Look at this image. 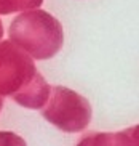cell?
I'll return each mask as SVG.
<instances>
[{"label":"cell","mask_w":139,"mask_h":146,"mask_svg":"<svg viewBox=\"0 0 139 146\" xmlns=\"http://www.w3.org/2000/svg\"><path fill=\"white\" fill-rule=\"evenodd\" d=\"M10 35L18 48L35 60H48L63 45V27L59 21L40 10L18 16L10 26Z\"/></svg>","instance_id":"cell-1"},{"label":"cell","mask_w":139,"mask_h":146,"mask_svg":"<svg viewBox=\"0 0 139 146\" xmlns=\"http://www.w3.org/2000/svg\"><path fill=\"white\" fill-rule=\"evenodd\" d=\"M42 116L63 132H82L91 120V106L77 92L55 87L42 109Z\"/></svg>","instance_id":"cell-2"},{"label":"cell","mask_w":139,"mask_h":146,"mask_svg":"<svg viewBox=\"0 0 139 146\" xmlns=\"http://www.w3.org/2000/svg\"><path fill=\"white\" fill-rule=\"evenodd\" d=\"M50 85L46 84V80L40 76L35 74L34 79L27 84L26 87H22L18 93L13 95V98L16 103H19L24 108H30V109H42L45 106L46 100L50 96Z\"/></svg>","instance_id":"cell-3"},{"label":"cell","mask_w":139,"mask_h":146,"mask_svg":"<svg viewBox=\"0 0 139 146\" xmlns=\"http://www.w3.org/2000/svg\"><path fill=\"white\" fill-rule=\"evenodd\" d=\"M77 146H134L126 130L120 133H90Z\"/></svg>","instance_id":"cell-4"},{"label":"cell","mask_w":139,"mask_h":146,"mask_svg":"<svg viewBox=\"0 0 139 146\" xmlns=\"http://www.w3.org/2000/svg\"><path fill=\"white\" fill-rule=\"evenodd\" d=\"M42 2L43 0H5L2 13H11V11H16V10L34 8V7H38Z\"/></svg>","instance_id":"cell-5"},{"label":"cell","mask_w":139,"mask_h":146,"mask_svg":"<svg viewBox=\"0 0 139 146\" xmlns=\"http://www.w3.org/2000/svg\"><path fill=\"white\" fill-rule=\"evenodd\" d=\"M0 146H26V141L13 132H0Z\"/></svg>","instance_id":"cell-6"},{"label":"cell","mask_w":139,"mask_h":146,"mask_svg":"<svg viewBox=\"0 0 139 146\" xmlns=\"http://www.w3.org/2000/svg\"><path fill=\"white\" fill-rule=\"evenodd\" d=\"M126 133L130 135L133 145H134V146H139V125H136V127H133V129H128Z\"/></svg>","instance_id":"cell-7"},{"label":"cell","mask_w":139,"mask_h":146,"mask_svg":"<svg viewBox=\"0 0 139 146\" xmlns=\"http://www.w3.org/2000/svg\"><path fill=\"white\" fill-rule=\"evenodd\" d=\"M0 108H2V98H0Z\"/></svg>","instance_id":"cell-8"}]
</instances>
